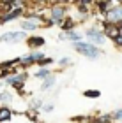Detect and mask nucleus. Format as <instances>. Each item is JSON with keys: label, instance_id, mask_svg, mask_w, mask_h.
<instances>
[{"label": "nucleus", "instance_id": "5", "mask_svg": "<svg viewBox=\"0 0 122 123\" xmlns=\"http://www.w3.org/2000/svg\"><path fill=\"white\" fill-rule=\"evenodd\" d=\"M25 39H27V32L23 30H9L0 33V42H5V44H16L25 41Z\"/></svg>", "mask_w": 122, "mask_h": 123}, {"label": "nucleus", "instance_id": "21", "mask_svg": "<svg viewBox=\"0 0 122 123\" xmlns=\"http://www.w3.org/2000/svg\"><path fill=\"white\" fill-rule=\"evenodd\" d=\"M112 44L115 48H119V49H122V32H119L117 35H115L113 39H112Z\"/></svg>", "mask_w": 122, "mask_h": 123}, {"label": "nucleus", "instance_id": "8", "mask_svg": "<svg viewBox=\"0 0 122 123\" xmlns=\"http://www.w3.org/2000/svg\"><path fill=\"white\" fill-rule=\"evenodd\" d=\"M25 12V9H11L7 12H2L0 14V25H7L11 21H16L20 19V16Z\"/></svg>", "mask_w": 122, "mask_h": 123}, {"label": "nucleus", "instance_id": "26", "mask_svg": "<svg viewBox=\"0 0 122 123\" xmlns=\"http://www.w3.org/2000/svg\"><path fill=\"white\" fill-rule=\"evenodd\" d=\"M43 111H44V113H51V111H53V104H46V105L43 104Z\"/></svg>", "mask_w": 122, "mask_h": 123}, {"label": "nucleus", "instance_id": "1", "mask_svg": "<svg viewBox=\"0 0 122 123\" xmlns=\"http://www.w3.org/2000/svg\"><path fill=\"white\" fill-rule=\"evenodd\" d=\"M71 48H73L78 55H81V56H85L88 60H97L103 55V49L99 46H94V44L83 41V39L81 41H76V42H71Z\"/></svg>", "mask_w": 122, "mask_h": 123}, {"label": "nucleus", "instance_id": "18", "mask_svg": "<svg viewBox=\"0 0 122 123\" xmlns=\"http://www.w3.org/2000/svg\"><path fill=\"white\" fill-rule=\"evenodd\" d=\"M13 100V93L7 92V90H2L0 92V104H7Z\"/></svg>", "mask_w": 122, "mask_h": 123}, {"label": "nucleus", "instance_id": "22", "mask_svg": "<svg viewBox=\"0 0 122 123\" xmlns=\"http://www.w3.org/2000/svg\"><path fill=\"white\" fill-rule=\"evenodd\" d=\"M96 0H73L74 5H85V7H92Z\"/></svg>", "mask_w": 122, "mask_h": 123}, {"label": "nucleus", "instance_id": "24", "mask_svg": "<svg viewBox=\"0 0 122 123\" xmlns=\"http://www.w3.org/2000/svg\"><path fill=\"white\" fill-rule=\"evenodd\" d=\"M32 107L34 109H39V107H43V102H41V98H32Z\"/></svg>", "mask_w": 122, "mask_h": 123}, {"label": "nucleus", "instance_id": "15", "mask_svg": "<svg viewBox=\"0 0 122 123\" xmlns=\"http://www.w3.org/2000/svg\"><path fill=\"white\" fill-rule=\"evenodd\" d=\"M48 76H51V70H50L48 67H41L37 72H34L36 79H44V77H48Z\"/></svg>", "mask_w": 122, "mask_h": 123}, {"label": "nucleus", "instance_id": "16", "mask_svg": "<svg viewBox=\"0 0 122 123\" xmlns=\"http://www.w3.org/2000/svg\"><path fill=\"white\" fill-rule=\"evenodd\" d=\"M11 116H13V113H11L9 107H5V105H2L0 107V121H9Z\"/></svg>", "mask_w": 122, "mask_h": 123}, {"label": "nucleus", "instance_id": "20", "mask_svg": "<svg viewBox=\"0 0 122 123\" xmlns=\"http://www.w3.org/2000/svg\"><path fill=\"white\" fill-rule=\"evenodd\" d=\"M57 63H58V67L64 69V67H69L71 63H73V58H71V56H62V58H58Z\"/></svg>", "mask_w": 122, "mask_h": 123}, {"label": "nucleus", "instance_id": "12", "mask_svg": "<svg viewBox=\"0 0 122 123\" xmlns=\"http://www.w3.org/2000/svg\"><path fill=\"white\" fill-rule=\"evenodd\" d=\"M20 28L23 32H34V30L39 28V23H37L36 19H32V18H25V19L20 21Z\"/></svg>", "mask_w": 122, "mask_h": 123}, {"label": "nucleus", "instance_id": "17", "mask_svg": "<svg viewBox=\"0 0 122 123\" xmlns=\"http://www.w3.org/2000/svg\"><path fill=\"white\" fill-rule=\"evenodd\" d=\"M39 67H48V65H51V63H55V58H51V56H41L39 60L36 62Z\"/></svg>", "mask_w": 122, "mask_h": 123}, {"label": "nucleus", "instance_id": "27", "mask_svg": "<svg viewBox=\"0 0 122 123\" xmlns=\"http://www.w3.org/2000/svg\"><path fill=\"white\" fill-rule=\"evenodd\" d=\"M55 2H58V4H64V5H67V4H71V0H55Z\"/></svg>", "mask_w": 122, "mask_h": 123}, {"label": "nucleus", "instance_id": "13", "mask_svg": "<svg viewBox=\"0 0 122 123\" xmlns=\"http://www.w3.org/2000/svg\"><path fill=\"white\" fill-rule=\"evenodd\" d=\"M58 26H60V30H62V32L74 30V26H76V19L73 18V16H65V18L62 19V23H60Z\"/></svg>", "mask_w": 122, "mask_h": 123}, {"label": "nucleus", "instance_id": "25", "mask_svg": "<svg viewBox=\"0 0 122 123\" xmlns=\"http://www.w3.org/2000/svg\"><path fill=\"white\" fill-rule=\"evenodd\" d=\"M110 116H112L113 120H122V107H120V109H117L115 113H112Z\"/></svg>", "mask_w": 122, "mask_h": 123}, {"label": "nucleus", "instance_id": "14", "mask_svg": "<svg viewBox=\"0 0 122 123\" xmlns=\"http://www.w3.org/2000/svg\"><path fill=\"white\" fill-rule=\"evenodd\" d=\"M55 81H57V77H55L53 74H51V76H48V77H44V79H43V85H41V90H43V92L51 90V86L55 85Z\"/></svg>", "mask_w": 122, "mask_h": 123}, {"label": "nucleus", "instance_id": "11", "mask_svg": "<svg viewBox=\"0 0 122 123\" xmlns=\"http://www.w3.org/2000/svg\"><path fill=\"white\" fill-rule=\"evenodd\" d=\"M113 4H115V0H96L92 7L96 9L97 14H103V16H104V12H106V11L112 7Z\"/></svg>", "mask_w": 122, "mask_h": 123}, {"label": "nucleus", "instance_id": "6", "mask_svg": "<svg viewBox=\"0 0 122 123\" xmlns=\"http://www.w3.org/2000/svg\"><path fill=\"white\" fill-rule=\"evenodd\" d=\"M41 56H44V53H43V51H39V49H30V53L23 55V56H18V65L30 67V65H34Z\"/></svg>", "mask_w": 122, "mask_h": 123}, {"label": "nucleus", "instance_id": "19", "mask_svg": "<svg viewBox=\"0 0 122 123\" xmlns=\"http://www.w3.org/2000/svg\"><path fill=\"white\" fill-rule=\"evenodd\" d=\"M83 97H87V98H99L101 97V92L99 90H85L83 92Z\"/></svg>", "mask_w": 122, "mask_h": 123}, {"label": "nucleus", "instance_id": "2", "mask_svg": "<svg viewBox=\"0 0 122 123\" xmlns=\"http://www.w3.org/2000/svg\"><path fill=\"white\" fill-rule=\"evenodd\" d=\"M83 37L87 39V42L94 44V46H99V48H101L103 44L108 41L106 35L103 33V30L99 28V26H96V25H94V26H88V28L83 32Z\"/></svg>", "mask_w": 122, "mask_h": 123}, {"label": "nucleus", "instance_id": "4", "mask_svg": "<svg viewBox=\"0 0 122 123\" xmlns=\"http://www.w3.org/2000/svg\"><path fill=\"white\" fill-rule=\"evenodd\" d=\"M104 21L108 23H113V25H122V5L120 4H113L103 16Z\"/></svg>", "mask_w": 122, "mask_h": 123}, {"label": "nucleus", "instance_id": "7", "mask_svg": "<svg viewBox=\"0 0 122 123\" xmlns=\"http://www.w3.org/2000/svg\"><path fill=\"white\" fill-rule=\"evenodd\" d=\"M99 28L103 30V33L106 35V39L108 41H112V39L117 35L119 32H122V25H113V23H108V21H101L99 23Z\"/></svg>", "mask_w": 122, "mask_h": 123}, {"label": "nucleus", "instance_id": "10", "mask_svg": "<svg viewBox=\"0 0 122 123\" xmlns=\"http://www.w3.org/2000/svg\"><path fill=\"white\" fill-rule=\"evenodd\" d=\"M81 39H83V33L76 32V30H67V32H60V33H58V41L76 42V41H81Z\"/></svg>", "mask_w": 122, "mask_h": 123}, {"label": "nucleus", "instance_id": "23", "mask_svg": "<svg viewBox=\"0 0 122 123\" xmlns=\"http://www.w3.org/2000/svg\"><path fill=\"white\" fill-rule=\"evenodd\" d=\"M96 121H97V123H110V121H112V116H110V114L97 116V118H96Z\"/></svg>", "mask_w": 122, "mask_h": 123}, {"label": "nucleus", "instance_id": "3", "mask_svg": "<svg viewBox=\"0 0 122 123\" xmlns=\"http://www.w3.org/2000/svg\"><path fill=\"white\" fill-rule=\"evenodd\" d=\"M67 16V5H64V4H58V2H55V4H51V7H50V12H48V16L46 18L51 21L53 25H60L62 23V19Z\"/></svg>", "mask_w": 122, "mask_h": 123}, {"label": "nucleus", "instance_id": "9", "mask_svg": "<svg viewBox=\"0 0 122 123\" xmlns=\"http://www.w3.org/2000/svg\"><path fill=\"white\" fill-rule=\"evenodd\" d=\"M25 42H27V46L30 49H39V48H43L44 44H46V39L43 35H37V33H30V35H27Z\"/></svg>", "mask_w": 122, "mask_h": 123}]
</instances>
